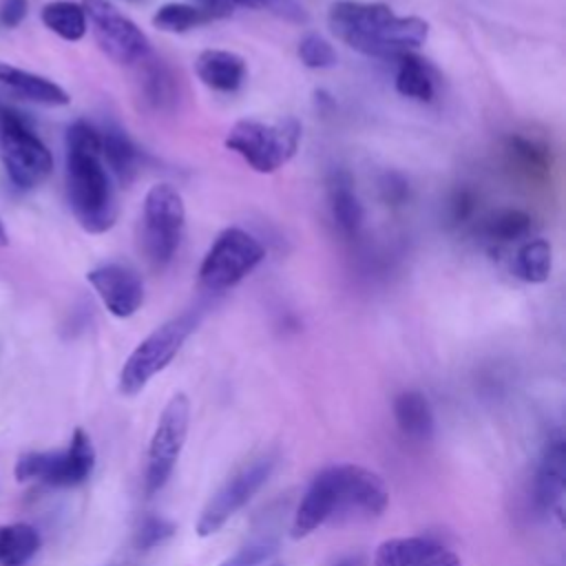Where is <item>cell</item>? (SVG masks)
<instances>
[{"mask_svg": "<svg viewBox=\"0 0 566 566\" xmlns=\"http://www.w3.org/2000/svg\"><path fill=\"white\" fill-rule=\"evenodd\" d=\"M389 504V491L380 475L358 464H334L314 475L301 497L292 537H305L325 522L343 517H378Z\"/></svg>", "mask_w": 566, "mask_h": 566, "instance_id": "cell-1", "label": "cell"}, {"mask_svg": "<svg viewBox=\"0 0 566 566\" xmlns=\"http://www.w3.org/2000/svg\"><path fill=\"white\" fill-rule=\"evenodd\" d=\"M329 31L349 49L369 57H394L413 53L429 38L427 20L398 15L385 2L338 0L327 11Z\"/></svg>", "mask_w": 566, "mask_h": 566, "instance_id": "cell-2", "label": "cell"}, {"mask_svg": "<svg viewBox=\"0 0 566 566\" xmlns=\"http://www.w3.org/2000/svg\"><path fill=\"white\" fill-rule=\"evenodd\" d=\"M66 197L75 221L91 234L115 226L117 199L102 161L99 128L77 119L66 130Z\"/></svg>", "mask_w": 566, "mask_h": 566, "instance_id": "cell-3", "label": "cell"}, {"mask_svg": "<svg viewBox=\"0 0 566 566\" xmlns=\"http://www.w3.org/2000/svg\"><path fill=\"white\" fill-rule=\"evenodd\" d=\"M0 161L20 190L40 186L53 170V155L31 122L4 102H0Z\"/></svg>", "mask_w": 566, "mask_h": 566, "instance_id": "cell-4", "label": "cell"}, {"mask_svg": "<svg viewBox=\"0 0 566 566\" xmlns=\"http://www.w3.org/2000/svg\"><path fill=\"white\" fill-rule=\"evenodd\" d=\"M301 124L294 117L276 122L239 119L226 135V146L234 150L256 172H274L298 150Z\"/></svg>", "mask_w": 566, "mask_h": 566, "instance_id": "cell-5", "label": "cell"}, {"mask_svg": "<svg viewBox=\"0 0 566 566\" xmlns=\"http://www.w3.org/2000/svg\"><path fill=\"white\" fill-rule=\"evenodd\" d=\"M199 321L201 314L197 310H188L153 329L126 358L119 371V391L124 396L139 394L159 371L172 363L188 336L197 329Z\"/></svg>", "mask_w": 566, "mask_h": 566, "instance_id": "cell-6", "label": "cell"}, {"mask_svg": "<svg viewBox=\"0 0 566 566\" xmlns=\"http://www.w3.org/2000/svg\"><path fill=\"white\" fill-rule=\"evenodd\" d=\"M142 219L144 252L153 268L164 270L175 259L186 228V206L179 190L170 184L150 186Z\"/></svg>", "mask_w": 566, "mask_h": 566, "instance_id": "cell-7", "label": "cell"}, {"mask_svg": "<svg viewBox=\"0 0 566 566\" xmlns=\"http://www.w3.org/2000/svg\"><path fill=\"white\" fill-rule=\"evenodd\" d=\"M265 256L261 241L243 228H226L208 248L199 281L208 292H226L243 281Z\"/></svg>", "mask_w": 566, "mask_h": 566, "instance_id": "cell-8", "label": "cell"}, {"mask_svg": "<svg viewBox=\"0 0 566 566\" xmlns=\"http://www.w3.org/2000/svg\"><path fill=\"white\" fill-rule=\"evenodd\" d=\"M95 469V449L84 429H75L66 449L29 451L15 462V480H40L51 486L82 484Z\"/></svg>", "mask_w": 566, "mask_h": 566, "instance_id": "cell-9", "label": "cell"}, {"mask_svg": "<svg viewBox=\"0 0 566 566\" xmlns=\"http://www.w3.org/2000/svg\"><path fill=\"white\" fill-rule=\"evenodd\" d=\"M80 4L84 9L86 24L106 57L124 66L142 64L150 57V42L146 33L115 4L108 0H82Z\"/></svg>", "mask_w": 566, "mask_h": 566, "instance_id": "cell-10", "label": "cell"}, {"mask_svg": "<svg viewBox=\"0 0 566 566\" xmlns=\"http://www.w3.org/2000/svg\"><path fill=\"white\" fill-rule=\"evenodd\" d=\"M274 464H276L274 453H261L250 462H245L239 471H234L201 509V515L197 520V533L201 537L217 533L268 482Z\"/></svg>", "mask_w": 566, "mask_h": 566, "instance_id": "cell-11", "label": "cell"}, {"mask_svg": "<svg viewBox=\"0 0 566 566\" xmlns=\"http://www.w3.org/2000/svg\"><path fill=\"white\" fill-rule=\"evenodd\" d=\"M188 422H190L188 396L175 394L166 402L148 444V467L144 478L146 495H155L159 489H164V484L172 475V469L177 464V458L188 436Z\"/></svg>", "mask_w": 566, "mask_h": 566, "instance_id": "cell-12", "label": "cell"}, {"mask_svg": "<svg viewBox=\"0 0 566 566\" xmlns=\"http://www.w3.org/2000/svg\"><path fill=\"white\" fill-rule=\"evenodd\" d=\"M86 281L97 292L104 307L117 316H133L144 303V283L139 274L124 263H104L86 274Z\"/></svg>", "mask_w": 566, "mask_h": 566, "instance_id": "cell-13", "label": "cell"}, {"mask_svg": "<svg viewBox=\"0 0 566 566\" xmlns=\"http://www.w3.org/2000/svg\"><path fill=\"white\" fill-rule=\"evenodd\" d=\"M371 566H462V562L429 537H391L376 548Z\"/></svg>", "mask_w": 566, "mask_h": 566, "instance_id": "cell-14", "label": "cell"}, {"mask_svg": "<svg viewBox=\"0 0 566 566\" xmlns=\"http://www.w3.org/2000/svg\"><path fill=\"white\" fill-rule=\"evenodd\" d=\"M564 478H566V451L564 438L559 433L548 436L544 442L535 482H533V500L542 513L559 511L564 497Z\"/></svg>", "mask_w": 566, "mask_h": 566, "instance_id": "cell-15", "label": "cell"}, {"mask_svg": "<svg viewBox=\"0 0 566 566\" xmlns=\"http://www.w3.org/2000/svg\"><path fill=\"white\" fill-rule=\"evenodd\" d=\"M325 190H327V206L338 232L349 241L358 239L365 221V210L356 195L354 177L345 168H336L329 172L325 181Z\"/></svg>", "mask_w": 566, "mask_h": 566, "instance_id": "cell-16", "label": "cell"}, {"mask_svg": "<svg viewBox=\"0 0 566 566\" xmlns=\"http://www.w3.org/2000/svg\"><path fill=\"white\" fill-rule=\"evenodd\" d=\"M0 88L40 106H66L71 102V95L53 80L7 62H0Z\"/></svg>", "mask_w": 566, "mask_h": 566, "instance_id": "cell-17", "label": "cell"}, {"mask_svg": "<svg viewBox=\"0 0 566 566\" xmlns=\"http://www.w3.org/2000/svg\"><path fill=\"white\" fill-rule=\"evenodd\" d=\"M199 80L219 93H234L248 73L245 60L234 51L223 49H206L197 55L195 62Z\"/></svg>", "mask_w": 566, "mask_h": 566, "instance_id": "cell-18", "label": "cell"}, {"mask_svg": "<svg viewBox=\"0 0 566 566\" xmlns=\"http://www.w3.org/2000/svg\"><path fill=\"white\" fill-rule=\"evenodd\" d=\"M102 142V161L106 170L122 184H128L139 166V150L133 139L119 126H106L99 130Z\"/></svg>", "mask_w": 566, "mask_h": 566, "instance_id": "cell-19", "label": "cell"}, {"mask_svg": "<svg viewBox=\"0 0 566 566\" xmlns=\"http://www.w3.org/2000/svg\"><path fill=\"white\" fill-rule=\"evenodd\" d=\"M394 418L398 429L418 442H424L433 433V413L424 394L405 389L394 398Z\"/></svg>", "mask_w": 566, "mask_h": 566, "instance_id": "cell-20", "label": "cell"}, {"mask_svg": "<svg viewBox=\"0 0 566 566\" xmlns=\"http://www.w3.org/2000/svg\"><path fill=\"white\" fill-rule=\"evenodd\" d=\"M40 18L49 31L66 42H77L86 35V15L80 2L73 0H51L42 7Z\"/></svg>", "mask_w": 566, "mask_h": 566, "instance_id": "cell-21", "label": "cell"}, {"mask_svg": "<svg viewBox=\"0 0 566 566\" xmlns=\"http://www.w3.org/2000/svg\"><path fill=\"white\" fill-rule=\"evenodd\" d=\"M396 91L402 97L416 99V102H431L436 95V82L424 64L413 53L398 57V71H396Z\"/></svg>", "mask_w": 566, "mask_h": 566, "instance_id": "cell-22", "label": "cell"}, {"mask_svg": "<svg viewBox=\"0 0 566 566\" xmlns=\"http://www.w3.org/2000/svg\"><path fill=\"white\" fill-rule=\"evenodd\" d=\"M40 533L24 522L0 526V566H24L40 548Z\"/></svg>", "mask_w": 566, "mask_h": 566, "instance_id": "cell-23", "label": "cell"}, {"mask_svg": "<svg viewBox=\"0 0 566 566\" xmlns=\"http://www.w3.org/2000/svg\"><path fill=\"white\" fill-rule=\"evenodd\" d=\"M144 73H142V97L144 102L155 108V111H166L175 104L177 97V82L172 71L159 60L146 57L144 62Z\"/></svg>", "mask_w": 566, "mask_h": 566, "instance_id": "cell-24", "label": "cell"}, {"mask_svg": "<svg viewBox=\"0 0 566 566\" xmlns=\"http://www.w3.org/2000/svg\"><path fill=\"white\" fill-rule=\"evenodd\" d=\"M553 248L546 239H533L520 245L513 259V272L524 283H544L551 276Z\"/></svg>", "mask_w": 566, "mask_h": 566, "instance_id": "cell-25", "label": "cell"}, {"mask_svg": "<svg viewBox=\"0 0 566 566\" xmlns=\"http://www.w3.org/2000/svg\"><path fill=\"white\" fill-rule=\"evenodd\" d=\"M504 153L509 157V164L526 177H539L548 170V150L535 139L511 135L504 144Z\"/></svg>", "mask_w": 566, "mask_h": 566, "instance_id": "cell-26", "label": "cell"}, {"mask_svg": "<svg viewBox=\"0 0 566 566\" xmlns=\"http://www.w3.org/2000/svg\"><path fill=\"white\" fill-rule=\"evenodd\" d=\"M210 20H214L212 13H208L197 4H186V2H166L153 15V24L166 33H186Z\"/></svg>", "mask_w": 566, "mask_h": 566, "instance_id": "cell-27", "label": "cell"}, {"mask_svg": "<svg viewBox=\"0 0 566 566\" xmlns=\"http://www.w3.org/2000/svg\"><path fill=\"white\" fill-rule=\"evenodd\" d=\"M482 230H484L486 239H491L495 243L517 241V239L528 234V230H531V214L520 210V208H502V210L493 212L484 221Z\"/></svg>", "mask_w": 566, "mask_h": 566, "instance_id": "cell-28", "label": "cell"}, {"mask_svg": "<svg viewBox=\"0 0 566 566\" xmlns=\"http://www.w3.org/2000/svg\"><path fill=\"white\" fill-rule=\"evenodd\" d=\"M279 551V539L272 535H259L241 544L230 557H226L219 566H259L268 562Z\"/></svg>", "mask_w": 566, "mask_h": 566, "instance_id": "cell-29", "label": "cell"}, {"mask_svg": "<svg viewBox=\"0 0 566 566\" xmlns=\"http://www.w3.org/2000/svg\"><path fill=\"white\" fill-rule=\"evenodd\" d=\"M296 53L307 69H332L336 64L334 46L318 33H307L298 42Z\"/></svg>", "mask_w": 566, "mask_h": 566, "instance_id": "cell-30", "label": "cell"}, {"mask_svg": "<svg viewBox=\"0 0 566 566\" xmlns=\"http://www.w3.org/2000/svg\"><path fill=\"white\" fill-rule=\"evenodd\" d=\"M175 524L161 515H144L135 531V546L139 551H148L172 537Z\"/></svg>", "mask_w": 566, "mask_h": 566, "instance_id": "cell-31", "label": "cell"}, {"mask_svg": "<svg viewBox=\"0 0 566 566\" xmlns=\"http://www.w3.org/2000/svg\"><path fill=\"white\" fill-rule=\"evenodd\" d=\"M272 0H195L197 7L206 9L208 13H212V18H223L230 15L234 9H256V7H265Z\"/></svg>", "mask_w": 566, "mask_h": 566, "instance_id": "cell-32", "label": "cell"}, {"mask_svg": "<svg viewBox=\"0 0 566 566\" xmlns=\"http://www.w3.org/2000/svg\"><path fill=\"white\" fill-rule=\"evenodd\" d=\"M475 210V192L471 188H458L449 199L451 223H464Z\"/></svg>", "mask_w": 566, "mask_h": 566, "instance_id": "cell-33", "label": "cell"}, {"mask_svg": "<svg viewBox=\"0 0 566 566\" xmlns=\"http://www.w3.org/2000/svg\"><path fill=\"white\" fill-rule=\"evenodd\" d=\"M380 192H382V199H385L387 203L398 206V203H402V201L407 199L409 186H407V181H405L400 175L387 172V175L382 177V181H380Z\"/></svg>", "mask_w": 566, "mask_h": 566, "instance_id": "cell-34", "label": "cell"}, {"mask_svg": "<svg viewBox=\"0 0 566 566\" xmlns=\"http://www.w3.org/2000/svg\"><path fill=\"white\" fill-rule=\"evenodd\" d=\"M29 13V0H2L0 2V24L15 29Z\"/></svg>", "mask_w": 566, "mask_h": 566, "instance_id": "cell-35", "label": "cell"}, {"mask_svg": "<svg viewBox=\"0 0 566 566\" xmlns=\"http://www.w3.org/2000/svg\"><path fill=\"white\" fill-rule=\"evenodd\" d=\"M334 566H367V562L360 553H354V555H347V557L338 559Z\"/></svg>", "mask_w": 566, "mask_h": 566, "instance_id": "cell-36", "label": "cell"}, {"mask_svg": "<svg viewBox=\"0 0 566 566\" xmlns=\"http://www.w3.org/2000/svg\"><path fill=\"white\" fill-rule=\"evenodd\" d=\"M4 245H9V234H7V228H4V223L0 219V248H4Z\"/></svg>", "mask_w": 566, "mask_h": 566, "instance_id": "cell-37", "label": "cell"}, {"mask_svg": "<svg viewBox=\"0 0 566 566\" xmlns=\"http://www.w3.org/2000/svg\"><path fill=\"white\" fill-rule=\"evenodd\" d=\"M272 566H283V564H272Z\"/></svg>", "mask_w": 566, "mask_h": 566, "instance_id": "cell-38", "label": "cell"}]
</instances>
